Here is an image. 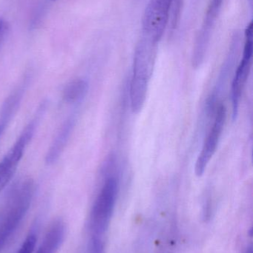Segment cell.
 Returning <instances> with one entry per match:
<instances>
[{"label":"cell","mask_w":253,"mask_h":253,"mask_svg":"<svg viewBox=\"0 0 253 253\" xmlns=\"http://www.w3.org/2000/svg\"><path fill=\"white\" fill-rule=\"evenodd\" d=\"M118 193V181L108 177L95 199L89 218L91 236L102 238L109 227Z\"/></svg>","instance_id":"obj_3"},{"label":"cell","mask_w":253,"mask_h":253,"mask_svg":"<svg viewBox=\"0 0 253 253\" xmlns=\"http://www.w3.org/2000/svg\"><path fill=\"white\" fill-rule=\"evenodd\" d=\"M245 253H253L252 246L249 247V248L246 250V251H245Z\"/></svg>","instance_id":"obj_15"},{"label":"cell","mask_w":253,"mask_h":253,"mask_svg":"<svg viewBox=\"0 0 253 253\" xmlns=\"http://www.w3.org/2000/svg\"><path fill=\"white\" fill-rule=\"evenodd\" d=\"M183 4L184 0H173L172 1V8H171L170 18V30L173 32L178 24H179L180 19H181V11H182Z\"/></svg>","instance_id":"obj_12"},{"label":"cell","mask_w":253,"mask_h":253,"mask_svg":"<svg viewBox=\"0 0 253 253\" xmlns=\"http://www.w3.org/2000/svg\"><path fill=\"white\" fill-rule=\"evenodd\" d=\"M157 43L142 37L135 49L133 74L131 82V107L139 114L145 103L157 53Z\"/></svg>","instance_id":"obj_2"},{"label":"cell","mask_w":253,"mask_h":253,"mask_svg":"<svg viewBox=\"0 0 253 253\" xmlns=\"http://www.w3.org/2000/svg\"><path fill=\"white\" fill-rule=\"evenodd\" d=\"M74 126V119L70 118L67 120V121H65L61 126L56 138L53 140V142L52 143L48 152L47 156H46V162L48 163H53L59 159L69 139Z\"/></svg>","instance_id":"obj_10"},{"label":"cell","mask_w":253,"mask_h":253,"mask_svg":"<svg viewBox=\"0 0 253 253\" xmlns=\"http://www.w3.org/2000/svg\"><path fill=\"white\" fill-rule=\"evenodd\" d=\"M86 253H104V245L102 238L91 236Z\"/></svg>","instance_id":"obj_14"},{"label":"cell","mask_w":253,"mask_h":253,"mask_svg":"<svg viewBox=\"0 0 253 253\" xmlns=\"http://www.w3.org/2000/svg\"><path fill=\"white\" fill-rule=\"evenodd\" d=\"M65 224L62 220L53 221L34 253H57L65 240Z\"/></svg>","instance_id":"obj_9"},{"label":"cell","mask_w":253,"mask_h":253,"mask_svg":"<svg viewBox=\"0 0 253 253\" xmlns=\"http://www.w3.org/2000/svg\"><path fill=\"white\" fill-rule=\"evenodd\" d=\"M227 118V109L225 105H220L215 111V120L208 134L207 138L202 147L195 167V172L198 177L202 176L216 151L224 125Z\"/></svg>","instance_id":"obj_8"},{"label":"cell","mask_w":253,"mask_h":253,"mask_svg":"<svg viewBox=\"0 0 253 253\" xmlns=\"http://www.w3.org/2000/svg\"><path fill=\"white\" fill-rule=\"evenodd\" d=\"M37 119L32 120L21 132L11 148L0 162V194L14 175L24 153L35 132Z\"/></svg>","instance_id":"obj_5"},{"label":"cell","mask_w":253,"mask_h":253,"mask_svg":"<svg viewBox=\"0 0 253 253\" xmlns=\"http://www.w3.org/2000/svg\"><path fill=\"white\" fill-rule=\"evenodd\" d=\"M35 193L32 179H24L12 188L0 209V253L11 240L29 211Z\"/></svg>","instance_id":"obj_1"},{"label":"cell","mask_w":253,"mask_h":253,"mask_svg":"<svg viewBox=\"0 0 253 253\" xmlns=\"http://www.w3.org/2000/svg\"><path fill=\"white\" fill-rule=\"evenodd\" d=\"M88 90V82L83 79H76L68 83L64 87L62 98L68 103H77L86 96Z\"/></svg>","instance_id":"obj_11"},{"label":"cell","mask_w":253,"mask_h":253,"mask_svg":"<svg viewBox=\"0 0 253 253\" xmlns=\"http://www.w3.org/2000/svg\"><path fill=\"white\" fill-rule=\"evenodd\" d=\"M172 1L150 0L143 16V37L158 44L169 22Z\"/></svg>","instance_id":"obj_4"},{"label":"cell","mask_w":253,"mask_h":253,"mask_svg":"<svg viewBox=\"0 0 253 253\" xmlns=\"http://www.w3.org/2000/svg\"><path fill=\"white\" fill-rule=\"evenodd\" d=\"M0 29H1V25H0Z\"/></svg>","instance_id":"obj_16"},{"label":"cell","mask_w":253,"mask_h":253,"mask_svg":"<svg viewBox=\"0 0 253 253\" xmlns=\"http://www.w3.org/2000/svg\"><path fill=\"white\" fill-rule=\"evenodd\" d=\"M36 229L30 231L19 249L16 253H34L37 243V233Z\"/></svg>","instance_id":"obj_13"},{"label":"cell","mask_w":253,"mask_h":253,"mask_svg":"<svg viewBox=\"0 0 253 253\" xmlns=\"http://www.w3.org/2000/svg\"><path fill=\"white\" fill-rule=\"evenodd\" d=\"M224 0H210L206 9L203 23L198 33L193 47L192 63L193 68H199L202 65L209 47L212 31L221 12Z\"/></svg>","instance_id":"obj_7"},{"label":"cell","mask_w":253,"mask_h":253,"mask_svg":"<svg viewBox=\"0 0 253 253\" xmlns=\"http://www.w3.org/2000/svg\"><path fill=\"white\" fill-rule=\"evenodd\" d=\"M253 54V23L250 22L245 31V43L243 57L236 70L232 83V103H233V120H236L239 114V105L242 92L245 88L248 76L251 72Z\"/></svg>","instance_id":"obj_6"}]
</instances>
